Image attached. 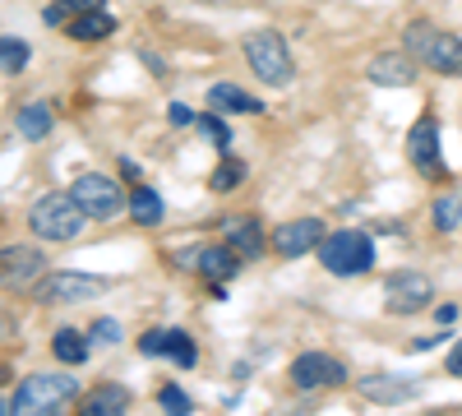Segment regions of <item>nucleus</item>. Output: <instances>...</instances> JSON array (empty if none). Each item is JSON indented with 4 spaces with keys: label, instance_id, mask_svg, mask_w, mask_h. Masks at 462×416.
I'll list each match as a JSON object with an SVG mask.
<instances>
[{
    "label": "nucleus",
    "instance_id": "nucleus-1",
    "mask_svg": "<svg viewBox=\"0 0 462 416\" xmlns=\"http://www.w3.org/2000/svg\"><path fill=\"white\" fill-rule=\"evenodd\" d=\"M407 51L426 65V69H439V74H462V37L457 32H444L435 23H407L402 32Z\"/></svg>",
    "mask_w": 462,
    "mask_h": 416
},
{
    "label": "nucleus",
    "instance_id": "nucleus-2",
    "mask_svg": "<svg viewBox=\"0 0 462 416\" xmlns=\"http://www.w3.org/2000/svg\"><path fill=\"white\" fill-rule=\"evenodd\" d=\"M84 222H88V213L74 195H42L28 213V226L42 241H74L84 232Z\"/></svg>",
    "mask_w": 462,
    "mask_h": 416
},
{
    "label": "nucleus",
    "instance_id": "nucleus-3",
    "mask_svg": "<svg viewBox=\"0 0 462 416\" xmlns=\"http://www.w3.org/2000/svg\"><path fill=\"white\" fill-rule=\"evenodd\" d=\"M319 263L333 278H361V273H370V263H374V245H370L365 232L346 226V232H333V236L319 241Z\"/></svg>",
    "mask_w": 462,
    "mask_h": 416
},
{
    "label": "nucleus",
    "instance_id": "nucleus-4",
    "mask_svg": "<svg viewBox=\"0 0 462 416\" xmlns=\"http://www.w3.org/2000/svg\"><path fill=\"white\" fill-rule=\"evenodd\" d=\"M79 393V380L74 374H28V380L10 393V411H23V416H42V411H56L60 402H69Z\"/></svg>",
    "mask_w": 462,
    "mask_h": 416
},
{
    "label": "nucleus",
    "instance_id": "nucleus-5",
    "mask_svg": "<svg viewBox=\"0 0 462 416\" xmlns=\"http://www.w3.org/2000/svg\"><path fill=\"white\" fill-rule=\"evenodd\" d=\"M245 60H250V69L259 74L268 88H287L291 74H296L291 51H287V42H282V32H268V28L245 37Z\"/></svg>",
    "mask_w": 462,
    "mask_h": 416
},
{
    "label": "nucleus",
    "instance_id": "nucleus-6",
    "mask_svg": "<svg viewBox=\"0 0 462 416\" xmlns=\"http://www.w3.org/2000/svg\"><path fill=\"white\" fill-rule=\"evenodd\" d=\"M291 384L300 389V393H310V389H337V384H346V365L337 361V356H328V352H300L296 361H291Z\"/></svg>",
    "mask_w": 462,
    "mask_h": 416
},
{
    "label": "nucleus",
    "instance_id": "nucleus-7",
    "mask_svg": "<svg viewBox=\"0 0 462 416\" xmlns=\"http://www.w3.org/2000/svg\"><path fill=\"white\" fill-rule=\"evenodd\" d=\"M69 195L84 204V213L88 217H111V213H121L125 208V190L116 185L111 176H97V171H88V176H79L69 185Z\"/></svg>",
    "mask_w": 462,
    "mask_h": 416
},
{
    "label": "nucleus",
    "instance_id": "nucleus-8",
    "mask_svg": "<svg viewBox=\"0 0 462 416\" xmlns=\"http://www.w3.org/2000/svg\"><path fill=\"white\" fill-rule=\"evenodd\" d=\"M430 282L420 278V273H411V269H402V273H393L389 282H383V306H389L393 315H416V310H426L430 306Z\"/></svg>",
    "mask_w": 462,
    "mask_h": 416
},
{
    "label": "nucleus",
    "instance_id": "nucleus-9",
    "mask_svg": "<svg viewBox=\"0 0 462 416\" xmlns=\"http://www.w3.org/2000/svg\"><path fill=\"white\" fill-rule=\"evenodd\" d=\"M102 278H88V273H56L42 282V291H37V300H47V306H79V300H93L102 296Z\"/></svg>",
    "mask_w": 462,
    "mask_h": 416
},
{
    "label": "nucleus",
    "instance_id": "nucleus-10",
    "mask_svg": "<svg viewBox=\"0 0 462 416\" xmlns=\"http://www.w3.org/2000/svg\"><path fill=\"white\" fill-rule=\"evenodd\" d=\"M407 158L416 171H426V176H439V125L435 116H420L407 134Z\"/></svg>",
    "mask_w": 462,
    "mask_h": 416
},
{
    "label": "nucleus",
    "instance_id": "nucleus-11",
    "mask_svg": "<svg viewBox=\"0 0 462 416\" xmlns=\"http://www.w3.org/2000/svg\"><path fill=\"white\" fill-rule=\"evenodd\" d=\"M324 241V222L319 217H296V222H282L278 232H273V250L282 259H296L305 250H315Z\"/></svg>",
    "mask_w": 462,
    "mask_h": 416
},
{
    "label": "nucleus",
    "instance_id": "nucleus-12",
    "mask_svg": "<svg viewBox=\"0 0 462 416\" xmlns=\"http://www.w3.org/2000/svg\"><path fill=\"white\" fill-rule=\"evenodd\" d=\"M365 74L379 88H407L416 79V56L411 51H379V56H370Z\"/></svg>",
    "mask_w": 462,
    "mask_h": 416
},
{
    "label": "nucleus",
    "instance_id": "nucleus-13",
    "mask_svg": "<svg viewBox=\"0 0 462 416\" xmlns=\"http://www.w3.org/2000/svg\"><path fill=\"white\" fill-rule=\"evenodd\" d=\"M0 263H5V287H28L37 273H42V254L28 250V245H10L5 254H0Z\"/></svg>",
    "mask_w": 462,
    "mask_h": 416
},
{
    "label": "nucleus",
    "instance_id": "nucleus-14",
    "mask_svg": "<svg viewBox=\"0 0 462 416\" xmlns=\"http://www.w3.org/2000/svg\"><path fill=\"white\" fill-rule=\"evenodd\" d=\"M130 389L125 384H102V389H93L88 398H84V411L88 416H121V411H130Z\"/></svg>",
    "mask_w": 462,
    "mask_h": 416
},
{
    "label": "nucleus",
    "instance_id": "nucleus-15",
    "mask_svg": "<svg viewBox=\"0 0 462 416\" xmlns=\"http://www.w3.org/2000/svg\"><path fill=\"white\" fill-rule=\"evenodd\" d=\"M199 269H204V278L226 282L231 273H241V254L231 250V245H204L199 250Z\"/></svg>",
    "mask_w": 462,
    "mask_h": 416
},
{
    "label": "nucleus",
    "instance_id": "nucleus-16",
    "mask_svg": "<svg viewBox=\"0 0 462 416\" xmlns=\"http://www.w3.org/2000/svg\"><path fill=\"white\" fill-rule=\"evenodd\" d=\"M356 389L370 402H407V398H416V384L411 380H383V374H365Z\"/></svg>",
    "mask_w": 462,
    "mask_h": 416
},
{
    "label": "nucleus",
    "instance_id": "nucleus-17",
    "mask_svg": "<svg viewBox=\"0 0 462 416\" xmlns=\"http://www.w3.org/2000/svg\"><path fill=\"white\" fill-rule=\"evenodd\" d=\"M226 245L236 250L241 259H254L263 250V232H259V222L254 217H236V222H226Z\"/></svg>",
    "mask_w": 462,
    "mask_h": 416
},
{
    "label": "nucleus",
    "instance_id": "nucleus-18",
    "mask_svg": "<svg viewBox=\"0 0 462 416\" xmlns=\"http://www.w3.org/2000/svg\"><path fill=\"white\" fill-rule=\"evenodd\" d=\"M111 32H116V19L106 10H84L79 19H69L74 42H97V37H111Z\"/></svg>",
    "mask_w": 462,
    "mask_h": 416
},
{
    "label": "nucleus",
    "instance_id": "nucleus-19",
    "mask_svg": "<svg viewBox=\"0 0 462 416\" xmlns=\"http://www.w3.org/2000/svg\"><path fill=\"white\" fill-rule=\"evenodd\" d=\"M51 106L47 102H28V106H19V134L23 139H47L51 134Z\"/></svg>",
    "mask_w": 462,
    "mask_h": 416
},
{
    "label": "nucleus",
    "instance_id": "nucleus-20",
    "mask_svg": "<svg viewBox=\"0 0 462 416\" xmlns=\"http://www.w3.org/2000/svg\"><path fill=\"white\" fill-rule=\"evenodd\" d=\"M51 352H56V361H65V365H84V361H88V337L74 333V328H56Z\"/></svg>",
    "mask_w": 462,
    "mask_h": 416
},
{
    "label": "nucleus",
    "instance_id": "nucleus-21",
    "mask_svg": "<svg viewBox=\"0 0 462 416\" xmlns=\"http://www.w3.org/2000/svg\"><path fill=\"white\" fill-rule=\"evenodd\" d=\"M208 102L213 106H226V111H263V102L259 97H250L245 88H236V84H213V93H208Z\"/></svg>",
    "mask_w": 462,
    "mask_h": 416
},
{
    "label": "nucleus",
    "instance_id": "nucleus-22",
    "mask_svg": "<svg viewBox=\"0 0 462 416\" xmlns=\"http://www.w3.org/2000/svg\"><path fill=\"white\" fill-rule=\"evenodd\" d=\"M130 217H134L139 226H158V222H162V199H158V190L139 185V190L130 195Z\"/></svg>",
    "mask_w": 462,
    "mask_h": 416
},
{
    "label": "nucleus",
    "instance_id": "nucleus-23",
    "mask_svg": "<svg viewBox=\"0 0 462 416\" xmlns=\"http://www.w3.org/2000/svg\"><path fill=\"white\" fill-rule=\"evenodd\" d=\"M241 180H245V162H236V158H222V162H217V171L208 176V190L226 195V190H236Z\"/></svg>",
    "mask_w": 462,
    "mask_h": 416
},
{
    "label": "nucleus",
    "instance_id": "nucleus-24",
    "mask_svg": "<svg viewBox=\"0 0 462 416\" xmlns=\"http://www.w3.org/2000/svg\"><path fill=\"white\" fill-rule=\"evenodd\" d=\"M430 213H435L439 232H457V226H462V195H439Z\"/></svg>",
    "mask_w": 462,
    "mask_h": 416
},
{
    "label": "nucleus",
    "instance_id": "nucleus-25",
    "mask_svg": "<svg viewBox=\"0 0 462 416\" xmlns=\"http://www.w3.org/2000/svg\"><path fill=\"white\" fill-rule=\"evenodd\" d=\"M0 65H5V74H10V79H14V74L28 65V42H23V37H0Z\"/></svg>",
    "mask_w": 462,
    "mask_h": 416
},
{
    "label": "nucleus",
    "instance_id": "nucleus-26",
    "mask_svg": "<svg viewBox=\"0 0 462 416\" xmlns=\"http://www.w3.org/2000/svg\"><path fill=\"white\" fill-rule=\"evenodd\" d=\"M162 352H167L176 365H195V356H199V352H195V337H189L185 328H167V347H162Z\"/></svg>",
    "mask_w": 462,
    "mask_h": 416
},
{
    "label": "nucleus",
    "instance_id": "nucleus-27",
    "mask_svg": "<svg viewBox=\"0 0 462 416\" xmlns=\"http://www.w3.org/2000/svg\"><path fill=\"white\" fill-rule=\"evenodd\" d=\"M158 402H162L167 411H176V416H189V411H195V402L185 398L180 384H162V389H158Z\"/></svg>",
    "mask_w": 462,
    "mask_h": 416
},
{
    "label": "nucleus",
    "instance_id": "nucleus-28",
    "mask_svg": "<svg viewBox=\"0 0 462 416\" xmlns=\"http://www.w3.org/2000/svg\"><path fill=\"white\" fill-rule=\"evenodd\" d=\"M199 130H204V134H208V139H213V143L222 148V153L231 148V130H226V125H222L217 116H199Z\"/></svg>",
    "mask_w": 462,
    "mask_h": 416
},
{
    "label": "nucleus",
    "instance_id": "nucleus-29",
    "mask_svg": "<svg viewBox=\"0 0 462 416\" xmlns=\"http://www.w3.org/2000/svg\"><path fill=\"white\" fill-rule=\"evenodd\" d=\"M162 347H167V328H148V333L139 337V352H143V356H162Z\"/></svg>",
    "mask_w": 462,
    "mask_h": 416
},
{
    "label": "nucleus",
    "instance_id": "nucleus-30",
    "mask_svg": "<svg viewBox=\"0 0 462 416\" xmlns=\"http://www.w3.org/2000/svg\"><path fill=\"white\" fill-rule=\"evenodd\" d=\"M88 337H93V343H121V324H116V319H97Z\"/></svg>",
    "mask_w": 462,
    "mask_h": 416
},
{
    "label": "nucleus",
    "instance_id": "nucleus-31",
    "mask_svg": "<svg viewBox=\"0 0 462 416\" xmlns=\"http://www.w3.org/2000/svg\"><path fill=\"white\" fill-rule=\"evenodd\" d=\"M167 116H171V125H189V121H195V111H189V106H180V102H171V111H167Z\"/></svg>",
    "mask_w": 462,
    "mask_h": 416
},
{
    "label": "nucleus",
    "instance_id": "nucleus-32",
    "mask_svg": "<svg viewBox=\"0 0 462 416\" xmlns=\"http://www.w3.org/2000/svg\"><path fill=\"white\" fill-rule=\"evenodd\" d=\"M69 14H84V10H102V0H60Z\"/></svg>",
    "mask_w": 462,
    "mask_h": 416
},
{
    "label": "nucleus",
    "instance_id": "nucleus-33",
    "mask_svg": "<svg viewBox=\"0 0 462 416\" xmlns=\"http://www.w3.org/2000/svg\"><path fill=\"white\" fill-rule=\"evenodd\" d=\"M448 374H457V380H462V337H457V347L448 352Z\"/></svg>",
    "mask_w": 462,
    "mask_h": 416
},
{
    "label": "nucleus",
    "instance_id": "nucleus-34",
    "mask_svg": "<svg viewBox=\"0 0 462 416\" xmlns=\"http://www.w3.org/2000/svg\"><path fill=\"white\" fill-rule=\"evenodd\" d=\"M65 14H69V10H65V5H60V0H56V5H51V10L42 14V19H47V23L56 28V23H65Z\"/></svg>",
    "mask_w": 462,
    "mask_h": 416
},
{
    "label": "nucleus",
    "instance_id": "nucleus-35",
    "mask_svg": "<svg viewBox=\"0 0 462 416\" xmlns=\"http://www.w3.org/2000/svg\"><path fill=\"white\" fill-rule=\"evenodd\" d=\"M439 337H444V333H439ZM439 337H416L411 352H430V347H439Z\"/></svg>",
    "mask_w": 462,
    "mask_h": 416
}]
</instances>
